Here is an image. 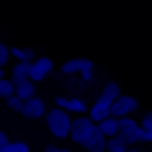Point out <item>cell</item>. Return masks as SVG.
<instances>
[{
    "label": "cell",
    "instance_id": "7",
    "mask_svg": "<svg viewBox=\"0 0 152 152\" xmlns=\"http://www.w3.org/2000/svg\"><path fill=\"white\" fill-rule=\"evenodd\" d=\"M48 110H45V102L40 99V96H32V99H27L24 102V107H21V115L27 118V120H37V118H43Z\"/></svg>",
    "mask_w": 152,
    "mask_h": 152
},
{
    "label": "cell",
    "instance_id": "8",
    "mask_svg": "<svg viewBox=\"0 0 152 152\" xmlns=\"http://www.w3.org/2000/svg\"><path fill=\"white\" fill-rule=\"evenodd\" d=\"M86 69H94V61L91 59H69V61H64V67H61V72L69 77V75H80V72H86Z\"/></svg>",
    "mask_w": 152,
    "mask_h": 152
},
{
    "label": "cell",
    "instance_id": "20",
    "mask_svg": "<svg viewBox=\"0 0 152 152\" xmlns=\"http://www.w3.org/2000/svg\"><path fill=\"white\" fill-rule=\"evenodd\" d=\"M139 128H142V131H147V134H152V112H147V115L142 118V123H139Z\"/></svg>",
    "mask_w": 152,
    "mask_h": 152
},
{
    "label": "cell",
    "instance_id": "11",
    "mask_svg": "<svg viewBox=\"0 0 152 152\" xmlns=\"http://www.w3.org/2000/svg\"><path fill=\"white\" fill-rule=\"evenodd\" d=\"M13 96H16V99H21V102H27V99L37 96V88H35V83L21 80V83H13Z\"/></svg>",
    "mask_w": 152,
    "mask_h": 152
},
{
    "label": "cell",
    "instance_id": "18",
    "mask_svg": "<svg viewBox=\"0 0 152 152\" xmlns=\"http://www.w3.org/2000/svg\"><path fill=\"white\" fill-rule=\"evenodd\" d=\"M0 96H3V99L13 96V83H11L8 77H3V80H0Z\"/></svg>",
    "mask_w": 152,
    "mask_h": 152
},
{
    "label": "cell",
    "instance_id": "4",
    "mask_svg": "<svg viewBox=\"0 0 152 152\" xmlns=\"http://www.w3.org/2000/svg\"><path fill=\"white\" fill-rule=\"evenodd\" d=\"M53 69V59L48 56H35V61H29V83H40L51 75Z\"/></svg>",
    "mask_w": 152,
    "mask_h": 152
},
{
    "label": "cell",
    "instance_id": "3",
    "mask_svg": "<svg viewBox=\"0 0 152 152\" xmlns=\"http://www.w3.org/2000/svg\"><path fill=\"white\" fill-rule=\"evenodd\" d=\"M136 110H139V102H136L134 96H128V94H120V96L112 102V107H110V115L120 120V118H131Z\"/></svg>",
    "mask_w": 152,
    "mask_h": 152
},
{
    "label": "cell",
    "instance_id": "1",
    "mask_svg": "<svg viewBox=\"0 0 152 152\" xmlns=\"http://www.w3.org/2000/svg\"><path fill=\"white\" fill-rule=\"evenodd\" d=\"M45 123H48V131H51L56 139H67V136H69L72 115H67L64 110H48V112H45Z\"/></svg>",
    "mask_w": 152,
    "mask_h": 152
},
{
    "label": "cell",
    "instance_id": "15",
    "mask_svg": "<svg viewBox=\"0 0 152 152\" xmlns=\"http://www.w3.org/2000/svg\"><path fill=\"white\" fill-rule=\"evenodd\" d=\"M104 152H128V144L120 136H112V139H107V150Z\"/></svg>",
    "mask_w": 152,
    "mask_h": 152
},
{
    "label": "cell",
    "instance_id": "5",
    "mask_svg": "<svg viewBox=\"0 0 152 152\" xmlns=\"http://www.w3.org/2000/svg\"><path fill=\"white\" fill-rule=\"evenodd\" d=\"M56 110H64L67 115H86L88 104L77 96H56Z\"/></svg>",
    "mask_w": 152,
    "mask_h": 152
},
{
    "label": "cell",
    "instance_id": "23",
    "mask_svg": "<svg viewBox=\"0 0 152 152\" xmlns=\"http://www.w3.org/2000/svg\"><path fill=\"white\" fill-rule=\"evenodd\" d=\"M45 152H69L67 147H45Z\"/></svg>",
    "mask_w": 152,
    "mask_h": 152
},
{
    "label": "cell",
    "instance_id": "6",
    "mask_svg": "<svg viewBox=\"0 0 152 152\" xmlns=\"http://www.w3.org/2000/svg\"><path fill=\"white\" fill-rule=\"evenodd\" d=\"M118 136L131 147V144H136V139H139V123L134 120V118H120L118 120Z\"/></svg>",
    "mask_w": 152,
    "mask_h": 152
},
{
    "label": "cell",
    "instance_id": "9",
    "mask_svg": "<svg viewBox=\"0 0 152 152\" xmlns=\"http://www.w3.org/2000/svg\"><path fill=\"white\" fill-rule=\"evenodd\" d=\"M110 107H112V102H107L104 96H99V99H96V104H91V107H88V118H91L94 123H99V120L110 118Z\"/></svg>",
    "mask_w": 152,
    "mask_h": 152
},
{
    "label": "cell",
    "instance_id": "21",
    "mask_svg": "<svg viewBox=\"0 0 152 152\" xmlns=\"http://www.w3.org/2000/svg\"><path fill=\"white\" fill-rule=\"evenodd\" d=\"M8 59H11V56H8V45H5V43H0V69L8 64Z\"/></svg>",
    "mask_w": 152,
    "mask_h": 152
},
{
    "label": "cell",
    "instance_id": "25",
    "mask_svg": "<svg viewBox=\"0 0 152 152\" xmlns=\"http://www.w3.org/2000/svg\"><path fill=\"white\" fill-rule=\"evenodd\" d=\"M3 77H5V75H3V69H0V80H3Z\"/></svg>",
    "mask_w": 152,
    "mask_h": 152
},
{
    "label": "cell",
    "instance_id": "19",
    "mask_svg": "<svg viewBox=\"0 0 152 152\" xmlns=\"http://www.w3.org/2000/svg\"><path fill=\"white\" fill-rule=\"evenodd\" d=\"M5 104H8V110H13V112H21V107H24V102H21V99H16V96H8V99H5Z\"/></svg>",
    "mask_w": 152,
    "mask_h": 152
},
{
    "label": "cell",
    "instance_id": "2",
    "mask_svg": "<svg viewBox=\"0 0 152 152\" xmlns=\"http://www.w3.org/2000/svg\"><path fill=\"white\" fill-rule=\"evenodd\" d=\"M96 128V123L88 118V115H75L72 118V123H69V139L72 142H77V144H83L88 136H91V131Z\"/></svg>",
    "mask_w": 152,
    "mask_h": 152
},
{
    "label": "cell",
    "instance_id": "13",
    "mask_svg": "<svg viewBox=\"0 0 152 152\" xmlns=\"http://www.w3.org/2000/svg\"><path fill=\"white\" fill-rule=\"evenodd\" d=\"M8 56H13L16 61H35V51L32 48H19V45H13V48H8Z\"/></svg>",
    "mask_w": 152,
    "mask_h": 152
},
{
    "label": "cell",
    "instance_id": "17",
    "mask_svg": "<svg viewBox=\"0 0 152 152\" xmlns=\"http://www.w3.org/2000/svg\"><path fill=\"white\" fill-rule=\"evenodd\" d=\"M0 152H29V144L27 142H8Z\"/></svg>",
    "mask_w": 152,
    "mask_h": 152
},
{
    "label": "cell",
    "instance_id": "14",
    "mask_svg": "<svg viewBox=\"0 0 152 152\" xmlns=\"http://www.w3.org/2000/svg\"><path fill=\"white\" fill-rule=\"evenodd\" d=\"M11 83H21V80H29V64L27 61H16V67H13V72H11V77H8Z\"/></svg>",
    "mask_w": 152,
    "mask_h": 152
},
{
    "label": "cell",
    "instance_id": "16",
    "mask_svg": "<svg viewBox=\"0 0 152 152\" xmlns=\"http://www.w3.org/2000/svg\"><path fill=\"white\" fill-rule=\"evenodd\" d=\"M99 96H104L107 102H115V99L120 96V86H118V83H107V86H104V91H102Z\"/></svg>",
    "mask_w": 152,
    "mask_h": 152
},
{
    "label": "cell",
    "instance_id": "12",
    "mask_svg": "<svg viewBox=\"0 0 152 152\" xmlns=\"http://www.w3.org/2000/svg\"><path fill=\"white\" fill-rule=\"evenodd\" d=\"M96 128H99V134L104 136V139H112V136H118V118H104V120H99L96 123Z\"/></svg>",
    "mask_w": 152,
    "mask_h": 152
},
{
    "label": "cell",
    "instance_id": "10",
    "mask_svg": "<svg viewBox=\"0 0 152 152\" xmlns=\"http://www.w3.org/2000/svg\"><path fill=\"white\" fill-rule=\"evenodd\" d=\"M83 147H86V152H104V150H107V139L99 134V128H94L91 136L83 142Z\"/></svg>",
    "mask_w": 152,
    "mask_h": 152
},
{
    "label": "cell",
    "instance_id": "24",
    "mask_svg": "<svg viewBox=\"0 0 152 152\" xmlns=\"http://www.w3.org/2000/svg\"><path fill=\"white\" fill-rule=\"evenodd\" d=\"M8 142H11V139H8V136H5V134H3V131H0V150H3V147H5V144H8Z\"/></svg>",
    "mask_w": 152,
    "mask_h": 152
},
{
    "label": "cell",
    "instance_id": "22",
    "mask_svg": "<svg viewBox=\"0 0 152 152\" xmlns=\"http://www.w3.org/2000/svg\"><path fill=\"white\" fill-rule=\"evenodd\" d=\"M144 142H152V134H147V131L139 128V139H136V144H144Z\"/></svg>",
    "mask_w": 152,
    "mask_h": 152
}]
</instances>
